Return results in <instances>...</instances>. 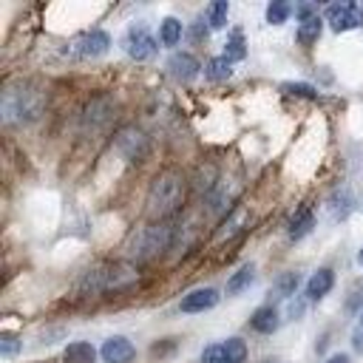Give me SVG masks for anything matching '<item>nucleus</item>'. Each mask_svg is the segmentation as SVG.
Masks as SVG:
<instances>
[{
	"mask_svg": "<svg viewBox=\"0 0 363 363\" xmlns=\"http://www.w3.org/2000/svg\"><path fill=\"white\" fill-rule=\"evenodd\" d=\"M45 111V91L34 82H11L3 88L0 113L6 125H28L37 122Z\"/></svg>",
	"mask_w": 363,
	"mask_h": 363,
	"instance_id": "1",
	"label": "nucleus"
},
{
	"mask_svg": "<svg viewBox=\"0 0 363 363\" xmlns=\"http://www.w3.org/2000/svg\"><path fill=\"white\" fill-rule=\"evenodd\" d=\"M187 199V179L179 170H162L147 190V216L156 221H167L182 210Z\"/></svg>",
	"mask_w": 363,
	"mask_h": 363,
	"instance_id": "2",
	"label": "nucleus"
},
{
	"mask_svg": "<svg viewBox=\"0 0 363 363\" xmlns=\"http://www.w3.org/2000/svg\"><path fill=\"white\" fill-rule=\"evenodd\" d=\"M173 235H176V224L173 221H156V224H147V227L136 230L130 244H128L130 261L142 264V261L159 258L164 250L173 247Z\"/></svg>",
	"mask_w": 363,
	"mask_h": 363,
	"instance_id": "3",
	"label": "nucleus"
},
{
	"mask_svg": "<svg viewBox=\"0 0 363 363\" xmlns=\"http://www.w3.org/2000/svg\"><path fill=\"white\" fill-rule=\"evenodd\" d=\"M113 122V99L99 94V96H91L79 113V125H82V133L85 136H96L102 133L108 125Z\"/></svg>",
	"mask_w": 363,
	"mask_h": 363,
	"instance_id": "4",
	"label": "nucleus"
},
{
	"mask_svg": "<svg viewBox=\"0 0 363 363\" xmlns=\"http://www.w3.org/2000/svg\"><path fill=\"white\" fill-rule=\"evenodd\" d=\"M113 147H116L128 162H142L145 153H147V147H150V142H147V136H145L142 128L125 125V128H119V130L113 133Z\"/></svg>",
	"mask_w": 363,
	"mask_h": 363,
	"instance_id": "5",
	"label": "nucleus"
},
{
	"mask_svg": "<svg viewBox=\"0 0 363 363\" xmlns=\"http://www.w3.org/2000/svg\"><path fill=\"white\" fill-rule=\"evenodd\" d=\"M111 48V34L102 31V28H91V31H82L74 43H71V51L82 60H96L102 54H108Z\"/></svg>",
	"mask_w": 363,
	"mask_h": 363,
	"instance_id": "6",
	"label": "nucleus"
},
{
	"mask_svg": "<svg viewBox=\"0 0 363 363\" xmlns=\"http://www.w3.org/2000/svg\"><path fill=\"white\" fill-rule=\"evenodd\" d=\"M326 23L332 26V31H352L363 26V9L357 3H332L326 9Z\"/></svg>",
	"mask_w": 363,
	"mask_h": 363,
	"instance_id": "7",
	"label": "nucleus"
},
{
	"mask_svg": "<svg viewBox=\"0 0 363 363\" xmlns=\"http://www.w3.org/2000/svg\"><path fill=\"white\" fill-rule=\"evenodd\" d=\"M125 51H128V57L130 60H136V62H142V60H150L156 51H159V45H156V40L150 37V31L145 28V26H130L128 28V34H125Z\"/></svg>",
	"mask_w": 363,
	"mask_h": 363,
	"instance_id": "8",
	"label": "nucleus"
},
{
	"mask_svg": "<svg viewBox=\"0 0 363 363\" xmlns=\"http://www.w3.org/2000/svg\"><path fill=\"white\" fill-rule=\"evenodd\" d=\"M216 303H218V292H216L213 286H199V289L182 295L179 309H182L184 315H196V312H207V309H213Z\"/></svg>",
	"mask_w": 363,
	"mask_h": 363,
	"instance_id": "9",
	"label": "nucleus"
},
{
	"mask_svg": "<svg viewBox=\"0 0 363 363\" xmlns=\"http://www.w3.org/2000/svg\"><path fill=\"white\" fill-rule=\"evenodd\" d=\"M199 60L193 57V54H187V51H176V54H170V60H167V71H170V77L173 79H179V82H193L196 77H199Z\"/></svg>",
	"mask_w": 363,
	"mask_h": 363,
	"instance_id": "10",
	"label": "nucleus"
},
{
	"mask_svg": "<svg viewBox=\"0 0 363 363\" xmlns=\"http://www.w3.org/2000/svg\"><path fill=\"white\" fill-rule=\"evenodd\" d=\"M99 354H102L105 363H130V360L136 357V349H133V343H130L128 337L113 335V337H108V340L102 343Z\"/></svg>",
	"mask_w": 363,
	"mask_h": 363,
	"instance_id": "11",
	"label": "nucleus"
},
{
	"mask_svg": "<svg viewBox=\"0 0 363 363\" xmlns=\"http://www.w3.org/2000/svg\"><path fill=\"white\" fill-rule=\"evenodd\" d=\"M233 199H235V184H227L224 179L216 184V190L207 196V210L213 216H224V213H233Z\"/></svg>",
	"mask_w": 363,
	"mask_h": 363,
	"instance_id": "12",
	"label": "nucleus"
},
{
	"mask_svg": "<svg viewBox=\"0 0 363 363\" xmlns=\"http://www.w3.org/2000/svg\"><path fill=\"white\" fill-rule=\"evenodd\" d=\"M250 326H252L258 335H272V332H278V326H281V312H278L272 303L258 306V309L252 312V318H250Z\"/></svg>",
	"mask_w": 363,
	"mask_h": 363,
	"instance_id": "13",
	"label": "nucleus"
},
{
	"mask_svg": "<svg viewBox=\"0 0 363 363\" xmlns=\"http://www.w3.org/2000/svg\"><path fill=\"white\" fill-rule=\"evenodd\" d=\"M332 286H335V272H332L329 267H320V269L312 272L309 281H306V298H309V301H320L323 295H329Z\"/></svg>",
	"mask_w": 363,
	"mask_h": 363,
	"instance_id": "14",
	"label": "nucleus"
},
{
	"mask_svg": "<svg viewBox=\"0 0 363 363\" xmlns=\"http://www.w3.org/2000/svg\"><path fill=\"white\" fill-rule=\"evenodd\" d=\"M247 218H250V213H247L244 207H238V210L227 213V216H224V221H221V227L216 230V241H227V238H235V235L244 230Z\"/></svg>",
	"mask_w": 363,
	"mask_h": 363,
	"instance_id": "15",
	"label": "nucleus"
},
{
	"mask_svg": "<svg viewBox=\"0 0 363 363\" xmlns=\"http://www.w3.org/2000/svg\"><path fill=\"white\" fill-rule=\"evenodd\" d=\"M298 284H301V275H298V272H281V275L272 281V286H269V298H272V301H289V298L295 295Z\"/></svg>",
	"mask_w": 363,
	"mask_h": 363,
	"instance_id": "16",
	"label": "nucleus"
},
{
	"mask_svg": "<svg viewBox=\"0 0 363 363\" xmlns=\"http://www.w3.org/2000/svg\"><path fill=\"white\" fill-rule=\"evenodd\" d=\"M312 227H315L312 210H309V207H301V210H295V216L289 218L286 233H289V238H292V241H301L303 235H309V233H312Z\"/></svg>",
	"mask_w": 363,
	"mask_h": 363,
	"instance_id": "17",
	"label": "nucleus"
},
{
	"mask_svg": "<svg viewBox=\"0 0 363 363\" xmlns=\"http://www.w3.org/2000/svg\"><path fill=\"white\" fill-rule=\"evenodd\" d=\"M352 204H354V199H352L349 187H337V190L329 196V213H332V218H335V221H343V218L352 213Z\"/></svg>",
	"mask_w": 363,
	"mask_h": 363,
	"instance_id": "18",
	"label": "nucleus"
},
{
	"mask_svg": "<svg viewBox=\"0 0 363 363\" xmlns=\"http://www.w3.org/2000/svg\"><path fill=\"white\" fill-rule=\"evenodd\" d=\"M252 281H255V267L252 264H244L241 269H235L227 278V295H241L244 289H250Z\"/></svg>",
	"mask_w": 363,
	"mask_h": 363,
	"instance_id": "19",
	"label": "nucleus"
},
{
	"mask_svg": "<svg viewBox=\"0 0 363 363\" xmlns=\"http://www.w3.org/2000/svg\"><path fill=\"white\" fill-rule=\"evenodd\" d=\"M94 357H96V352H94V346L88 340H74L62 352L65 363H94Z\"/></svg>",
	"mask_w": 363,
	"mask_h": 363,
	"instance_id": "20",
	"label": "nucleus"
},
{
	"mask_svg": "<svg viewBox=\"0 0 363 363\" xmlns=\"http://www.w3.org/2000/svg\"><path fill=\"white\" fill-rule=\"evenodd\" d=\"M227 14H230L227 0H216V3H210V6L204 9V23H207V28H213V31L224 28V26H227Z\"/></svg>",
	"mask_w": 363,
	"mask_h": 363,
	"instance_id": "21",
	"label": "nucleus"
},
{
	"mask_svg": "<svg viewBox=\"0 0 363 363\" xmlns=\"http://www.w3.org/2000/svg\"><path fill=\"white\" fill-rule=\"evenodd\" d=\"M224 57H227L230 62H235V60H244V57H247V43H244L241 28H233V31L227 34V40H224Z\"/></svg>",
	"mask_w": 363,
	"mask_h": 363,
	"instance_id": "22",
	"label": "nucleus"
},
{
	"mask_svg": "<svg viewBox=\"0 0 363 363\" xmlns=\"http://www.w3.org/2000/svg\"><path fill=\"white\" fill-rule=\"evenodd\" d=\"M204 74H207L210 82H224V79H230V74H233V62H230L224 54H221V57H213V60H207Z\"/></svg>",
	"mask_w": 363,
	"mask_h": 363,
	"instance_id": "23",
	"label": "nucleus"
},
{
	"mask_svg": "<svg viewBox=\"0 0 363 363\" xmlns=\"http://www.w3.org/2000/svg\"><path fill=\"white\" fill-rule=\"evenodd\" d=\"M320 31H323V20H320V14H318V17H312V20L298 23V34H295V37H298L301 45H312V43H318Z\"/></svg>",
	"mask_w": 363,
	"mask_h": 363,
	"instance_id": "24",
	"label": "nucleus"
},
{
	"mask_svg": "<svg viewBox=\"0 0 363 363\" xmlns=\"http://www.w3.org/2000/svg\"><path fill=\"white\" fill-rule=\"evenodd\" d=\"M182 34H184V28H182V23L176 17H164L162 20V26H159V43L162 45H176L182 40Z\"/></svg>",
	"mask_w": 363,
	"mask_h": 363,
	"instance_id": "25",
	"label": "nucleus"
},
{
	"mask_svg": "<svg viewBox=\"0 0 363 363\" xmlns=\"http://www.w3.org/2000/svg\"><path fill=\"white\" fill-rule=\"evenodd\" d=\"M221 346H224L227 363H247V343L241 337H227Z\"/></svg>",
	"mask_w": 363,
	"mask_h": 363,
	"instance_id": "26",
	"label": "nucleus"
},
{
	"mask_svg": "<svg viewBox=\"0 0 363 363\" xmlns=\"http://www.w3.org/2000/svg\"><path fill=\"white\" fill-rule=\"evenodd\" d=\"M289 14H292V6L284 3V0H272V3L267 6V23H269V26H281V23H286Z\"/></svg>",
	"mask_w": 363,
	"mask_h": 363,
	"instance_id": "27",
	"label": "nucleus"
},
{
	"mask_svg": "<svg viewBox=\"0 0 363 363\" xmlns=\"http://www.w3.org/2000/svg\"><path fill=\"white\" fill-rule=\"evenodd\" d=\"M20 349H23V340L17 335H11V332H3L0 335V354L3 357H14Z\"/></svg>",
	"mask_w": 363,
	"mask_h": 363,
	"instance_id": "28",
	"label": "nucleus"
},
{
	"mask_svg": "<svg viewBox=\"0 0 363 363\" xmlns=\"http://www.w3.org/2000/svg\"><path fill=\"white\" fill-rule=\"evenodd\" d=\"M286 94H292V96H303V99H318V91L312 88V85H306V82H284L281 85Z\"/></svg>",
	"mask_w": 363,
	"mask_h": 363,
	"instance_id": "29",
	"label": "nucleus"
},
{
	"mask_svg": "<svg viewBox=\"0 0 363 363\" xmlns=\"http://www.w3.org/2000/svg\"><path fill=\"white\" fill-rule=\"evenodd\" d=\"M201 363H227V357H224V346H218V343L207 346V349L201 352Z\"/></svg>",
	"mask_w": 363,
	"mask_h": 363,
	"instance_id": "30",
	"label": "nucleus"
},
{
	"mask_svg": "<svg viewBox=\"0 0 363 363\" xmlns=\"http://www.w3.org/2000/svg\"><path fill=\"white\" fill-rule=\"evenodd\" d=\"M295 17H298V23L312 20V17H318V6L315 3H298L295 6Z\"/></svg>",
	"mask_w": 363,
	"mask_h": 363,
	"instance_id": "31",
	"label": "nucleus"
},
{
	"mask_svg": "<svg viewBox=\"0 0 363 363\" xmlns=\"http://www.w3.org/2000/svg\"><path fill=\"white\" fill-rule=\"evenodd\" d=\"M352 346H354V352L363 354V326H354V332H352Z\"/></svg>",
	"mask_w": 363,
	"mask_h": 363,
	"instance_id": "32",
	"label": "nucleus"
},
{
	"mask_svg": "<svg viewBox=\"0 0 363 363\" xmlns=\"http://www.w3.org/2000/svg\"><path fill=\"white\" fill-rule=\"evenodd\" d=\"M190 34H193V40L207 37V26H204V20H196V23H193V28H190Z\"/></svg>",
	"mask_w": 363,
	"mask_h": 363,
	"instance_id": "33",
	"label": "nucleus"
},
{
	"mask_svg": "<svg viewBox=\"0 0 363 363\" xmlns=\"http://www.w3.org/2000/svg\"><path fill=\"white\" fill-rule=\"evenodd\" d=\"M301 315H303V303H301V301H298V303L292 301V303H289V318H295V320H298Z\"/></svg>",
	"mask_w": 363,
	"mask_h": 363,
	"instance_id": "34",
	"label": "nucleus"
},
{
	"mask_svg": "<svg viewBox=\"0 0 363 363\" xmlns=\"http://www.w3.org/2000/svg\"><path fill=\"white\" fill-rule=\"evenodd\" d=\"M326 363H349V357H346V354H332Z\"/></svg>",
	"mask_w": 363,
	"mask_h": 363,
	"instance_id": "35",
	"label": "nucleus"
},
{
	"mask_svg": "<svg viewBox=\"0 0 363 363\" xmlns=\"http://www.w3.org/2000/svg\"><path fill=\"white\" fill-rule=\"evenodd\" d=\"M357 261H360V264H363V250H360V252H357Z\"/></svg>",
	"mask_w": 363,
	"mask_h": 363,
	"instance_id": "36",
	"label": "nucleus"
},
{
	"mask_svg": "<svg viewBox=\"0 0 363 363\" xmlns=\"http://www.w3.org/2000/svg\"><path fill=\"white\" fill-rule=\"evenodd\" d=\"M360 326H363V312H360Z\"/></svg>",
	"mask_w": 363,
	"mask_h": 363,
	"instance_id": "37",
	"label": "nucleus"
}]
</instances>
